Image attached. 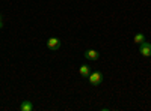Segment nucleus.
<instances>
[{
    "label": "nucleus",
    "mask_w": 151,
    "mask_h": 111,
    "mask_svg": "<svg viewBox=\"0 0 151 111\" xmlns=\"http://www.w3.org/2000/svg\"><path fill=\"white\" fill-rule=\"evenodd\" d=\"M142 42H145V35L144 33H136L134 35V44L141 45Z\"/></svg>",
    "instance_id": "obj_7"
},
{
    "label": "nucleus",
    "mask_w": 151,
    "mask_h": 111,
    "mask_svg": "<svg viewBox=\"0 0 151 111\" xmlns=\"http://www.w3.org/2000/svg\"><path fill=\"white\" fill-rule=\"evenodd\" d=\"M83 56H85V59H88V60H92V62H95V60H98L100 53H98V51H95V50H86Z\"/></svg>",
    "instance_id": "obj_4"
},
{
    "label": "nucleus",
    "mask_w": 151,
    "mask_h": 111,
    "mask_svg": "<svg viewBox=\"0 0 151 111\" xmlns=\"http://www.w3.org/2000/svg\"><path fill=\"white\" fill-rule=\"evenodd\" d=\"M47 47H48V50H52V51H58L59 48H60V41L59 38H50L47 41Z\"/></svg>",
    "instance_id": "obj_3"
},
{
    "label": "nucleus",
    "mask_w": 151,
    "mask_h": 111,
    "mask_svg": "<svg viewBox=\"0 0 151 111\" xmlns=\"http://www.w3.org/2000/svg\"><path fill=\"white\" fill-rule=\"evenodd\" d=\"M91 72H92V71H91V68L88 66V65H82V66L79 68V74H80L83 78H88V77L91 75Z\"/></svg>",
    "instance_id": "obj_5"
},
{
    "label": "nucleus",
    "mask_w": 151,
    "mask_h": 111,
    "mask_svg": "<svg viewBox=\"0 0 151 111\" xmlns=\"http://www.w3.org/2000/svg\"><path fill=\"white\" fill-rule=\"evenodd\" d=\"M3 27V20H2V17H0V29Z\"/></svg>",
    "instance_id": "obj_8"
},
{
    "label": "nucleus",
    "mask_w": 151,
    "mask_h": 111,
    "mask_svg": "<svg viewBox=\"0 0 151 111\" xmlns=\"http://www.w3.org/2000/svg\"><path fill=\"white\" fill-rule=\"evenodd\" d=\"M88 80H89V83L92 86H100L103 83V74L100 71H95V72H91V75L88 77Z\"/></svg>",
    "instance_id": "obj_1"
},
{
    "label": "nucleus",
    "mask_w": 151,
    "mask_h": 111,
    "mask_svg": "<svg viewBox=\"0 0 151 111\" xmlns=\"http://www.w3.org/2000/svg\"><path fill=\"white\" fill-rule=\"evenodd\" d=\"M33 104L30 101H23L20 105V111H33Z\"/></svg>",
    "instance_id": "obj_6"
},
{
    "label": "nucleus",
    "mask_w": 151,
    "mask_h": 111,
    "mask_svg": "<svg viewBox=\"0 0 151 111\" xmlns=\"http://www.w3.org/2000/svg\"><path fill=\"white\" fill-rule=\"evenodd\" d=\"M139 53L144 56V57H151V44L150 42H142L139 45Z\"/></svg>",
    "instance_id": "obj_2"
}]
</instances>
